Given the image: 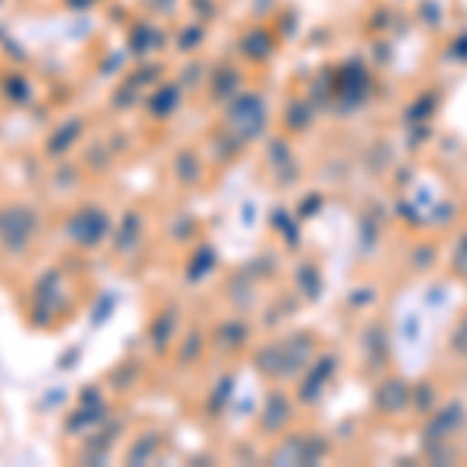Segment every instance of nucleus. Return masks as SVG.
Returning <instances> with one entry per match:
<instances>
[{
  "label": "nucleus",
  "mask_w": 467,
  "mask_h": 467,
  "mask_svg": "<svg viewBox=\"0 0 467 467\" xmlns=\"http://www.w3.org/2000/svg\"><path fill=\"white\" fill-rule=\"evenodd\" d=\"M32 237V215L26 209H6L0 213V246L10 253H22Z\"/></svg>",
  "instance_id": "1"
}]
</instances>
